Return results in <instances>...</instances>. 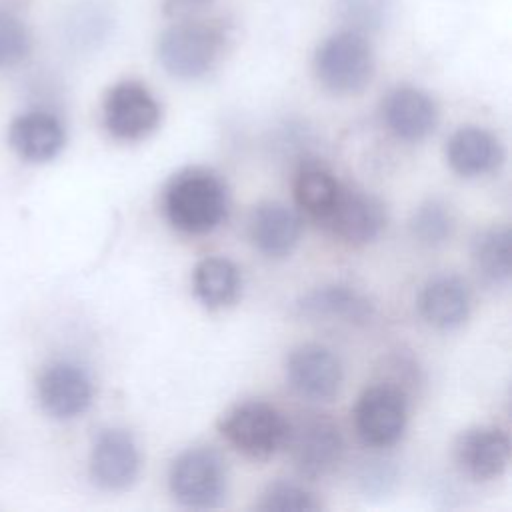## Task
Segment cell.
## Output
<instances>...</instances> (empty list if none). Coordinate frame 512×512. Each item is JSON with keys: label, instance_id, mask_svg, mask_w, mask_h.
<instances>
[{"label": "cell", "instance_id": "1", "mask_svg": "<svg viewBox=\"0 0 512 512\" xmlns=\"http://www.w3.org/2000/svg\"><path fill=\"white\" fill-rule=\"evenodd\" d=\"M162 206L178 232L192 236L212 232L228 214L226 184L208 168H184L166 184Z\"/></svg>", "mask_w": 512, "mask_h": 512}, {"label": "cell", "instance_id": "2", "mask_svg": "<svg viewBox=\"0 0 512 512\" xmlns=\"http://www.w3.org/2000/svg\"><path fill=\"white\" fill-rule=\"evenodd\" d=\"M314 70L326 90L358 94L370 84L374 74L372 46L358 30L336 32L318 46Z\"/></svg>", "mask_w": 512, "mask_h": 512}, {"label": "cell", "instance_id": "3", "mask_svg": "<svg viewBox=\"0 0 512 512\" xmlns=\"http://www.w3.org/2000/svg\"><path fill=\"white\" fill-rule=\"evenodd\" d=\"M168 486L174 500L186 508H214L226 496V464L214 448H188L172 460Z\"/></svg>", "mask_w": 512, "mask_h": 512}, {"label": "cell", "instance_id": "4", "mask_svg": "<svg viewBox=\"0 0 512 512\" xmlns=\"http://www.w3.org/2000/svg\"><path fill=\"white\" fill-rule=\"evenodd\" d=\"M222 436L244 456L266 460L284 448L288 420L268 402L248 400L230 408L218 424Z\"/></svg>", "mask_w": 512, "mask_h": 512}, {"label": "cell", "instance_id": "5", "mask_svg": "<svg viewBox=\"0 0 512 512\" xmlns=\"http://www.w3.org/2000/svg\"><path fill=\"white\" fill-rule=\"evenodd\" d=\"M294 468L310 480L324 478L342 460L344 438L334 420L320 414H306L288 422L286 442Z\"/></svg>", "mask_w": 512, "mask_h": 512}, {"label": "cell", "instance_id": "6", "mask_svg": "<svg viewBox=\"0 0 512 512\" xmlns=\"http://www.w3.org/2000/svg\"><path fill=\"white\" fill-rule=\"evenodd\" d=\"M222 50V34L204 22H182L164 30L158 40V58L164 70L176 78L204 76Z\"/></svg>", "mask_w": 512, "mask_h": 512}, {"label": "cell", "instance_id": "7", "mask_svg": "<svg viewBox=\"0 0 512 512\" xmlns=\"http://www.w3.org/2000/svg\"><path fill=\"white\" fill-rule=\"evenodd\" d=\"M408 400L400 386L382 382L366 388L354 406V426L364 444L388 448L406 428Z\"/></svg>", "mask_w": 512, "mask_h": 512}, {"label": "cell", "instance_id": "8", "mask_svg": "<svg viewBox=\"0 0 512 512\" xmlns=\"http://www.w3.org/2000/svg\"><path fill=\"white\" fill-rule=\"evenodd\" d=\"M104 124L118 140H140L156 130L160 122V104L152 92L136 82L114 84L104 98Z\"/></svg>", "mask_w": 512, "mask_h": 512}, {"label": "cell", "instance_id": "9", "mask_svg": "<svg viewBox=\"0 0 512 512\" xmlns=\"http://www.w3.org/2000/svg\"><path fill=\"white\" fill-rule=\"evenodd\" d=\"M286 382L304 400L326 402L342 386V364L320 344H302L286 358Z\"/></svg>", "mask_w": 512, "mask_h": 512}, {"label": "cell", "instance_id": "10", "mask_svg": "<svg viewBox=\"0 0 512 512\" xmlns=\"http://www.w3.org/2000/svg\"><path fill=\"white\" fill-rule=\"evenodd\" d=\"M324 226L346 244L362 246L380 236L386 226V212L376 196L342 186Z\"/></svg>", "mask_w": 512, "mask_h": 512}, {"label": "cell", "instance_id": "11", "mask_svg": "<svg viewBox=\"0 0 512 512\" xmlns=\"http://www.w3.org/2000/svg\"><path fill=\"white\" fill-rule=\"evenodd\" d=\"M140 472V452L130 432L102 430L92 446L90 476L104 490L128 488Z\"/></svg>", "mask_w": 512, "mask_h": 512}, {"label": "cell", "instance_id": "12", "mask_svg": "<svg viewBox=\"0 0 512 512\" xmlns=\"http://www.w3.org/2000/svg\"><path fill=\"white\" fill-rule=\"evenodd\" d=\"M94 396L92 380L84 368L72 362L50 364L38 380L42 408L60 420L76 418L88 410Z\"/></svg>", "mask_w": 512, "mask_h": 512}, {"label": "cell", "instance_id": "13", "mask_svg": "<svg viewBox=\"0 0 512 512\" xmlns=\"http://www.w3.org/2000/svg\"><path fill=\"white\" fill-rule=\"evenodd\" d=\"M454 456L460 470L474 480L498 478L510 460V440L494 426H476L460 434Z\"/></svg>", "mask_w": 512, "mask_h": 512}, {"label": "cell", "instance_id": "14", "mask_svg": "<svg viewBox=\"0 0 512 512\" xmlns=\"http://www.w3.org/2000/svg\"><path fill=\"white\" fill-rule=\"evenodd\" d=\"M382 116L388 130L406 142L424 140L438 124L434 100L412 86L394 88L382 104Z\"/></svg>", "mask_w": 512, "mask_h": 512}, {"label": "cell", "instance_id": "15", "mask_svg": "<svg viewBox=\"0 0 512 512\" xmlns=\"http://www.w3.org/2000/svg\"><path fill=\"white\" fill-rule=\"evenodd\" d=\"M248 234L264 256L282 258L296 248L302 234V220L286 204L268 200L252 210Z\"/></svg>", "mask_w": 512, "mask_h": 512}, {"label": "cell", "instance_id": "16", "mask_svg": "<svg viewBox=\"0 0 512 512\" xmlns=\"http://www.w3.org/2000/svg\"><path fill=\"white\" fill-rule=\"evenodd\" d=\"M296 310L312 320L362 324L372 316V302L352 286L326 284L306 292L296 302Z\"/></svg>", "mask_w": 512, "mask_h": 512}, {"label": "cell", "instance_id": "17", "mask_svg": "<svg viewBox=\"0 0 512 512\" xmlns=\"http://www.w3.org/2000/svg\"><path fill=\"white\" fill-rule=\"evenodd\" d=\"M418 310L434 328H458L470 314L468 284L454 274H442L428 280L418 296Z\"/></svg>", "mask_w": 512, "mask_h": 512}, {"label": "cell", "instance_id": "18", "mask_svg": "<svg viewBox=\"0 0 512 512\" xmlns=\"http://www.w3.org/2000/svg\"><path fill=\"white\" fill-rule=\"evenodd\" d=\"M446 160L456 174L476 178L498 168L502 146L486 128L462 126L446 142Z\"/></svg>", "mask_w": 512, "mask_h": 512}, {"label": "cell", "instance_id": "19", "mask_svg": "<svg viewBox=\"0 0 512 512\" xmlns=\"http://www.w3.org/2000/svg\"><path fill=\"white\" fill-rule=\"evenodd\" d=\"M10 146L28 162H48L60 154L66 142L60 120L48 112H28L10 124Z\"/></svg>", "mask_w": 512, "mask_h": 512}, {"label": "cell", "instance_id": "20", "mask_svg": "<svg viewBox=\"0 0 512 512\" xmlns=\"http://www.w3.org/2000/svg\"><path fill=\"white\" fill-rule=\"evenodd\" d=\"M192 288L202 306L218 310L230 306L240 294V272L236 264L224 256H208L200 260L192 272Z\"/></svg>", "mask_w": 512, "mask_h": 512}, {"label": "cell", "instance_id": "21", "mask_svg": "<svg viewBox=\"0 0 512 512\" xmlns=\"http://www.w3.org/2000/svg\"><path fill=\"white\" fill-rule=\"evenodd\" d=\"M342 184L338 178L318 164H306L294 178V200L302 212L324 224L334 208Z\"/></svg>", "mask_w": 512, "mask_h": 512}, {"label": "cell", "instance_id": "22", "mask_svg": "<svg viewBox=\"0 0 512 512\" xmlns=\"http://www.w3.org/2000/svg\"><path fill=\"white\" fill-rule=\"evenodd\" d=\"M472 262L484 282L506 286L510 280V230L506 226L482 230L472 242Z\"/></svg>", "mask_w": 512, "mask_h": 512}, {"label": "cell", "instance_id": "23", "mask_svg": "<svg viewBox=\"0 0 512 512\" xmlns=\"http://www.w3.org/2000/svg\"><path fill=\"white\" fill-rule=\"evenodd\" d=\"M410 230L414 238L424 246L444 244L454 230V216L450 206L438 198L422 202L412 214Z\"/></svg>", "mask_w": 512, "mask_h": 512}, {"label": "cell", "instance_id": "24", "mask_svg": "<svg viewBox=\"0 0 512 512\" xmlns=\"http://www.w3.org/2000/svg\"><path fill=\"white\" fill-rule=\"evenodd\" d=\"M256 510L264 512H312L320 510L322 504L308 488L292 482H274L254 504Z\"/></svg>", "mask_w": 512, "mask_h": 512}, {"label": "cell", "instance_id": "25", "mask_svg": "<svg viewBox=\"0 0 512 512\" xmlns=\"http://www.w3.org/2000/svg\"><path fill=\"white\" fill-rule=\"evenodd\" d=\"M30 32L26 24L12 12L0 10V68H8L24 60L30 52Z\"/></svg>", "mask_w": 512, "mask_h": 512}, {"label": "cell", "instance_id": "26", "mask_svg": "<svg viewBox=\"0 0 512 512\" xmlns=\"http://www.w3.org/2000/svg\"><path fill=\"white\" fill-rule=\"evenodd\" d=\"M338 12L352 30H374L384 24L390 0H338Z\"/></svg>", "mask_w": 512, "mask_h": 512}, {"label": "cell", "instance_id": "27", "mask_svg": "<svg viewBox=\"0 0 512 512\" xmlns=\"http://www.w3.org/2000/svg\"><path fill=\"white\" fill-rule=\"evenodd\" d=\"M172 2H176L180 6H204V4H208L212 0H172Z\"/></svg>", "mask_w": 512, "mask_h": 512}]
</instances>
